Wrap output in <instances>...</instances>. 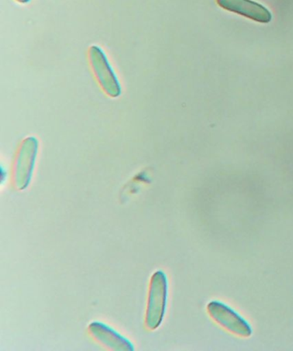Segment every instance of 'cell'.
<instances>
[{
	"label": "cell",
	"instance_id": "1",
	"mask_svg": "<svg viewBox=\"0 0 293 351\" xmlns=\"http://www.w3.org/2000/svg\"><path fill=\"white\" fill-rule=\"evenodd\" d=\"M169 280L165 272L159 270L153 274L150 282L146 326L150 330L158 329L165 319L168 304Z\"/></svg>",
	"mask_w": 293,
	"mask_h": 351
},
{
	"label": "cell",
	"instance_id": "2",
	"mask_svg": "<svg viewBox=\"0 0 293 351\" xmlns=\"http://www.w3.org/2000/svg\"><path fill=\"white\" fill-rule=\"evenodd\" d=\"M90 61L95 76L105 93L117 98L121 94V86L106 53L98 46H91L89 51Z\"/></svg>",
	"mask_w": 293,
	"mask_h": 351
},
{
	"label": "cell",
	"instance_id": "3",
	"mask_svg": "<svg viewBox=\"0 0 293 351\" xmlns=\"http://www.w3.org/2000/svg\"><path fill=\"white\" fill-rule=\"evenodd\" d=\"M39 143L35 137H28L20 146L15 163V184L19 190H25L32 182L35 169Z\"/></svg>",
	"mask_w": 293,
	"mask_h": 351
},
{
	"label": "cell",
	"instance_id": "4",
	"mask_svg": "<svg viewBox=\"0 0 293 351\" xmlns=\"http://www.w3.org/2000/svg\"><path fill=\"white\" fill-rule=\"evenodd\" d=\"M207 309L210 316L229 332L244 337H250L253 333L250 323L224 302H210Z\"/></svg>",
	"mask_w": 293,
	"mask_h": 351
},
{
	"label": "cell",
	"instance_id": "5",
	"mask_svg": "<svg viewBox=\"0 0 293 351\" xmlns=\"http://www.w3.org/2000/svg\"><path fill=\"white\" fill-rule=\"evenodd\" d=\"M89 330L95 340L108 349L118 351H134L135 349L130 340L104 322H91Z\"/></svg>",
	"mask_w": 293,
	"mask_h": 351
},
{
	"label": "cell",
	"instance_id": "6",
	"mask_svg": "<svg viewBox=\"0 0 293 351\" xmlns=\"http://www.w3.org/2000/svg\"><path fill=\"white\" fill-rule=\"evenodd\" d=\"M218 5L228 12L237 13L261 23L271 22L272 14L265 6L252 0H217Z\"/></svg>",
	"mask_w": 293,
	"mask_h": 351
},
{
	"label": "cell",
	"instance_id": "7",
	"mask_svg": "<svg viewBox=\"0 0 293 351\" xmlns=\"http://www.w3.org/2000/svg\"><path fill=\"white\" fill-rule=\"evenodd\" d=\"M20 4H27V3H29L30 0H16Z\"/></svg>",
	"mask_w": 293,
	"mask_h": 351
}]
</instances>
